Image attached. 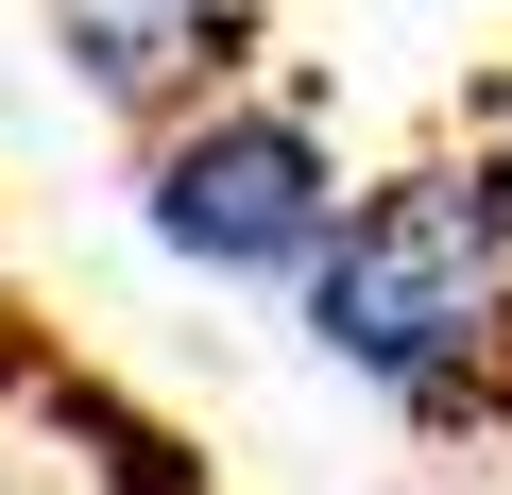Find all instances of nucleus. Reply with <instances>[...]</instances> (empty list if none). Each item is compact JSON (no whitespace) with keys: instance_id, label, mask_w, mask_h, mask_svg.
Masks as SVG:
<instances>
[{"instance_id":"f257e3e1","label":"nucleus","mask_w":512,"mask_h":495,"mask_svg":"<svg viewBox=\"0 0 512 495\" xmlns=\"http://www.w3.org/2000/svg\"><path fill=\"white\" fill-rule=\"evenodd\" d=\"M308 342L410 410H461L478 359L512 342V171H410L342 222V257L308 274Z\"/></svg>"},{"instance_id":"f03ea898","label":"nucleus","mask_w":512,"mask_h":495,"mask_svg":"<svg viewBox=\"0 0 512 495\" xmlns=\"http://www.w3.org/2000/svg\"><path fill=\"white\" fill-rule=\"evenodd\" d=\"M154 239L205 274H325L342 257V188H325V137L274 120V103H222L154 154Z\"/></svg>"},{"instance_id":"7ed1b4c3","label":"nucleus","mask_w":512,"mask_h":495,"mask_svg":"<svg viewBox=\"0 0 512 495\" xmlns=\"http://www.w3.org/2000/svg\"><path fill=\"white\" fill-rule=\"evenodd\" d=\"M52 35L86 52V86H103V103H188V86H222V69H239L256 0H52Z\"/></svg>"}]
</instances>
